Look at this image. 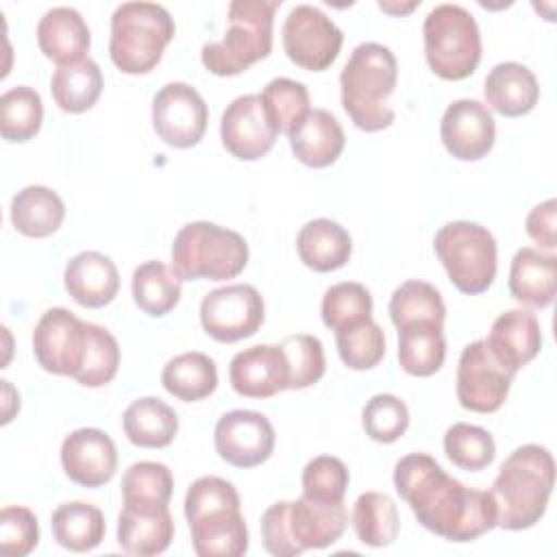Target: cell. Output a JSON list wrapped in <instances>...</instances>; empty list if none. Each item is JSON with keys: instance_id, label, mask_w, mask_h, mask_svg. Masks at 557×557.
Wrapping results in <instances>:
<instances>
[{"instance_id": "cell-16", "label": "cell", "mask_w": 557, "mask_h": 557, "mask_svg": "<svg viewBox=\"0 0 557 557\" xmlns=\"http://www.w3.org/2000/svg\"><path fill=\"white\" fill-rule=\"evenodd\" d=\"M272 422L252 409L226 411L213 431L215 453L235 468H255L274 453Z\"/></svg>"}, {"instance_id": "cell-17", "label": "cell", "mask_w": 557, "mask_h": 557, "mask_svg": "<svg viewBox=\"0 0 557 557\" xmlns=\"http://www.w3.org/2000/svg\"><path fill=\"white\" fill-rule=\"evenodd\" d=\"M278 137L261 94H244L226 104L220 120L222 146L242 161H257L268 154Z\"/></svg>"}, {"instance_id": "cell-24", "label": "cell", "mask_w": 557, "mask_h": 557, "mask_svg": "<svg viewBox=\"0 0 557 557\" xmlns=\"http://www.w3.org/2000/svg\"><path fill=\"white\" fill-rule=\"evenodd\" d=\"M37 44L41 52L59 67L87 59L91 46L89 26L72 7H52L37 24Z\"/></svg>"}, {"instance_id": "cell-47", "label": "cell", "mask_w": 557, "mask_h": 557, "mask_svg": "<svg viewBox=\"0 0 557 557\" xmlns=\"http://www.w3.org/2000/svg\"><path fill=\"white\" fill-rule=\"evenodd\" d=\"M348 481L350 474L342 459L318 455L302 470V496L324 503H342Z\"/></svg>"}, {"instance_id": "cell-39", "label": "cell", "mask_w": 557, "mask_h": 557, "mask_svg": "<svg viewBox=\"0 0 557 557\" xmlns=\"http://www.w3.org/2000/svg\"><path fill=\"white\" fill-rule=\"evenodd\" d=\"M320 313L331 331H342L372 318V296L366 285L344 281L324 292Z\"/></svg>"}, {"instance_id": "cell-1", "label": "cell", "mask_w": 557, "mask_h": 557, "mask_svg": "<svg viewBox=\"0 0 557 557\" xmlns=\"http://www.w3.org/2000/svg\"><path fill=\"white\" fill-rule=\"evenodd\" d=\"M394 487L416 520L444 540L472 542L496 527L490 492L466 487L426 453H409L398 459Z\"/></svg>"}, {"instance_id": "cell-25", "label": "cell", "mask_w": 557, "mask_h": 557, "mask_svg": "<svg viewBox=\"0 0 557 557\" xmlns=\"http://www.w3.org/2000/svg\"><path fill=\"white\" fill-rule=\"evenodd\" d=\"M483 96L492 111L505 117H520L537 104L540 85L527 65L503 61L487 72L483 81Z\"/></svg>"}, {"instance_id": "cell-26", "label": "cell", "mask_w": 557, "mask_h": 557, "mask_svg": "<svg viewBox=\"0 0 557 557\" xmlns=\"http://www.w3.org/2000/svg\"><path fill=\"white\" fill-rule=\"evenodd\" d=\"M557 289V257L531 246H522L509 268L511 296L531 309H544L553 302Z\"/></svg>"}, {"instance_id": "cell-6", "label": "cell", "mask_w": 557, "mask_h": 557, "mask_svg": "<svg viewBox=\"0 0 557 557\" xmlns=\"http://www.w3.org/2000/svg\"><path fill=\"white\" fill-rule=\"evenodd\" d=\"M281 0H233L222 41L205 44L202 65L215 76H237L272 52L274 13Z\"/></svg>"}, {"instance_id": "cell-34", "label": "cell", "mask_w": 557, "mask_h": 557, "mask_svg": "<svg viewBox=\"0 0 557 557\" xmlns=\"http://www.w3.org/2000/svg\"><path fill=\"white\" fill-rule=\"evenodd\" d=\"M181 276L163 261H144L135 268L131 278V292L135 305L152 315L161 318L172 311L181 300Z\"/></svg>"}, {"instance_id": "cell-32", "label": "cell", "mask_w": 557, "mask_h": 557, "mask_svg": "<svg viewBox=\"0 0 557 557\" xmlns=\"http://www.w3.org/2000/svg\"><path fill=\"white\" fill-rule=\"evenodd\" d=\"M50 527L57 544L72 553L94 550L107 531L102 511L83 500L59 505L50 516Z\"/></svg>"}, {"instance_id": "cell-22", "label": "cell", "mask_w": 557, "mask_h": 557, "mask_svg": "<svg viewBox=\"0 0 557 557\" xmlns=\"http://www.w3.org/2000/svg\"><path fill=\"white\" fill-rule=\"evenodd\" d=\"M63 283L67 294L87 309L109 305L120 289V272L115 263L96 250H83L65 263Z\"/></svg>"}, {"instance_id": "cell-3", "label": "cell", "mask_w": 557, "mask_h": 557, "mask_svg": "<svg viewBox=\"0 0 557 557\" xmlns=\"http://www.w3.org/2000/svg\"><path fill=\"white\" fill-rule=\"evenodd\" d=\"M235 485L222 476H200L185 494V518L198 557H242L248 550V529Z\"/></svg>"}, {"instance_id": "cell-14", "label": "cell", "mask_w": 557, "mask_h": 557, "mask_svg": "<svg viewBox=\"0 0 557 557\" xmlns=\"http://www.w3.org/2000/svg\"><path fill=\"white\" fill-rule=\"evenodd\" d=\"M89 342V322L76 318L65 307L41 313L33 331V352L37 363L52 374L76 376Z\"/></svg>"}, {"instance_id": "cell-50", "label": "cell", "mask_w": 557, "mask_h": 557, "mask_svg": "<svg viewBox=\"0 0 557 557\" xmlns=\"http://www.w3.org/2000/svg\"><path fill=\"white\" fill-rule=\"evenodd\" d=\"M420 2H411V4H407V7H394V4H387V2H379V7L383 9V11H389V13H407V11H411V9H416Z\"/></svg>"}, {"instance_id": "cell-36", "label": "cell", "mask_w": 557, "mask_h": 557, "mask_svg": "<svg viewBox=\"0 0 557 557\" xmlns=\"http://www.w3.org/2000/svg\"><path fill=\"white\" fill-rule=\"evenodd\" d=\"M357 540L372 548L389 546L400 531L396 503L381 492H363L352 507L350 516Z\"/></svg>"}, {"instance_id": "cell-20", "label": "cell", "mask_w": 557, "mask_h": 557, "mask_svg": "<svg viewBox=\"0 0 557 557\" xmlns=\"http://www.w3.org/2000/svg\"><path fill=\"white\" fill-rule=\"evenodd\" d=\"M231 387L246 398H270L287 389L289 372L281 346L257 344L239 350L228 366Z\"/></svg>"}, {"instance_id": "cell-30", "label": "cell", "mask_w": 557, "mask_h": 557, "mask_svg": "<svg viewBox=\"0 0 557 557\" xmlns=\"http://www.w3.org/2000/svg\"><path fill=\"white\" fill-rule=\"evenodd\" d=\"M65 218L61 196L44 185H28L11 200V222L26 237H48L59 231Z\"/></svg>"}, {"instance_id": "cell-49", "label": "cell", "mask_w": 557, "mask_h": 557, "mask_svg": "<svg viewBox=\"0 0 557 557\" xmlns=\"http://www.w3.org/2000/svg\"><path fill=\"white\" fill-rule=\"evenodd\" d=\"M555 218H557V202L555 198H548L540 205H535L527 215V233L529 237L546 250H553L555 244Z\"/></svg>"}, {"instance_id": "cell-10", "label": "cell", "mask_w": 557, "mask_h": 557, "mask_svg": "<svg viewBox=\"0 0 557 557\" xmlns=\"http://www.w3.org/2000/svg\"><path fill=\"white\" fill-rule=\"evenodd\" d=\"M433 246L461 294L476 296L490 289L496 278V239L485 226L470 220L448 222L435 233Z\"/></svg>"}, {"instance_id": "cell-44", "label": "cell", "mask_w": 557, "mask_h": 557, "mask_svg": "<svg viewBox=\"0 0 557 557\" xmlns=\"http://www.w3.org/2000/svg\"><path fill=\"white\" fill-rule=\"evenodd\" d=\"M117 368H120L117 339L104 326L89 322V342H87L85 359L74 381L85 387H102L113 381V376L117 374Z\"/></svg>"}, {"instance_id": "cell-11", "label": "cell", "mask_w": 557, "mask_h": 557, "mask_svg": "<svg viewBox=\"0 0 557 557\" xmlns=\"http://www.w3.org/2000/svg\"><path fill=\"white\" fill-rule=\"evenodd\" d=\"M265 318L263 298L248 283H233L205 294L200 302V324L209 337L233 344L255 335Z\"/></svg>"}, {"instance_id": "cell-21", "label": "cell", "mask_w": 557, "mask_h": 557, "mask_svg": "<svg viewBox=\"0 0 557 557\" xmlns=\"http://www.w3.org/2000/svg\"><path fill=\"white\" fill-rule=\"evenodd\" d=\"M174 540V520L168 505H128L117 518V544L122 550L150 557L168 550Z\"/></svg>"}, {"instance_id": "cell-28", "label": "cell", "mask_w": 557, "mask_h": 557, "mask_svg": "<svg viewBox=\"0 0 557 557\" xmlns=\"http://www.w3.org/2000/svg\"><path fill=\"white\" fill-rule=\"evenodd\" d=\"M296 250L307 268L315 272H333L348 263L352 239L342 224L329 218H315L298 231Z\"/></svg>"}, {"instance_id": "cell-5", "label": "cell", "mask_w": 557, "mask_h": 557, "mask_svg": "<svg viewBox=\"0 0 557 557\" xmlns=\"http://www.w3.org/2000/svg\"><path fill=\"white\" fill-rule=\"evenodd\" d=\"M348 524L342 503H324L300 496L278 500L261 516V540L270 555L296 557L309 548L335 544Z\"/></svg>"}, {"instance_id": "cell-43", "label": "cell", "mask_w": 557, "mask_h": 557, "mask_svg": "<svg viewBox=\"0 0 557 557\" xmlns=\"http://www.w3.org/2000/svg\"><path fill=\"white\" fill-rule=\"evenodd\" d=\"M335 344L339 359L350 370H370L385 355L383 329L372 318L355 326L335 331Z\"/></svg>"}, {"instance_id": "cell-45", "label": "cell", "mask_w": 557, "mask_h": 557, "mask_svg": "<svg viewBox=\"0 0 557 557\" xmlns=\"http://www.w3.org/2000/svg\"><path fill=\"white\" fill-rule=\"evenodd\" d=\"M278 346L283 348L287 359V372H289L287 389L311 387L324 376V370H326L324 348L315 335H307V333L289 335Z\"/></svg>"}, {"instance_id": "cell-18", "label": "cell", "mask_w": 557, "mask_h": 557, "mask_svg": "<svg viewBox=\"0 0 557 557\" xmlns=\"http://www.w3.org/2000/svg\"><path fill=\"white\" fill-rule=\"evenodd\" d=\"M440 137L455 159L479 161L494 148L496 124L487 104L459 98L446 107L440 122Z\"/></svg>"}, {"instance_id": "cell-40", "label": "cell", "mask_w": 557, "mask_h": 557, "mask_svg": "<svg viewBox=\"0 0 557 557\" xmlns=\"http://www.w3.org/2000/svg\"><path fill=\"white\" fill-rule=\"evenodd\" d=\"M444 453L461 470H483L496 457V444L487 429L457 422L444 433Z\"/></svg>"}, {"instance_id": "cell-19", "label": "cell", "mask_w": 557, "mask_h": 557, "mask_svg": "<svg viewBox=\"0 0 557 557\" xmlns=\"http://www.w3.org/2000/svg\"><path fill=\"white\" fill-rule=\"evenodd\" d=\"M61 466L70 481L83 487H100L117 470V448L102 429H76L61 444Z\"/></svg>"}, {"instance_id": "cell-42", "label": "cell", "mask_w": 557, "mask_h": 557, "mask_svg": "<svg viewBox=\"0 0 557 557\" xmlns=\"http://www.w3.org/2000/svg\"><path fill=\"white\" fill-rule=\"evenodd\" d=\"M174 476L165 463L137 461L122 476V498L128 505H168Z\"/></svg>"}, {"instance_id": "cell-48", "label": "cell", "mask_w": 557, "mask_h": 557, "mask_svg": "<svg viewBox=\"0 0 557 557\" xmlns=\"http://www.w3.org/2000/svg\"><path fill=\"white\" fill-rule=\"evenodd\" d=\"M39 544L37 516L28 507H4L0 511V548L7 555L24 557Z\"/></svg>"}, {"instance_id": "cell-2", "label": "cell", "mask_w": 557, "mask_h": 557, "mask_svg": "<svg viewBox=\"0 0 557 557\" xmlns=\"http://www.w3.org/2000/svg\"><path fill=\"white\" fill-rule=\"evenodd\" d=\"M555 483V461L546 446H518L498 468L490 496L496 507V527L507 531L531 529L546 513Z\"/></svg>"}, {"instance_id": "cell-9", "label": "cell", "mask_w": 557, "mask_h": 557, "mask_svg": "<svg viewBox=\"0 0 557 557\" xmlns=\"http://www.w3.org/2000/svg\"><path fill=\"white\" fill-rule=\"evenodd\" d=\"M424 57L444 81L468 78L481 61V33L474 15L461 4L444 2L424 17Z\"/></svg>"}, {"instance_id": "cell-8", "label": "cell", "mask_w": 557, "mask_h": 557, "mask_svg": "<svg viewBox=\"0 0 557 557\" xmlns=\"http://www.w3.org/2000/svg\"><path fill=\"white\" fill-rule=\"evenodd\" d=\"M170 259L183 281H228L246 268L248 244L237 231L200 220L176 233Z\"/></svg>"}, {"instance_id": "cell-35", "label": "cell", "mask_w": 557, "mask_h": 557, "mask_svg": "<svg viewBox=\"0 0 557 557\" xmlns=\"http://www.w3.org/2000/svg\"><path fill=\"white\" fill-rule=\"evenodd\" d=\"M50 91L59 109L65 113H83L91 109L102 94V72L89 57L74 65L57 67L50 78Z\"/></svg>"}, {"instance_id": "cell-41", "label": "cell", "mask_w": 557, "mask_h": 557, "mask_svg": "<svg viewBox=\"0 0 557 557\" xmlns=\"http://www.w3.org/2000/svg\"><path fill=\"white\" fill-rule=\"evenodd\" d=\"M263 107L278 133L289 135L311 111L309 91L302 83L292 78H272L261 91Z\"/></svg>"}, {"instance_id": "cell-33", "label": "cell", "mask_w": 557, "mask_h": 557, "mask_svg": "<svg viewBox=\"0 0 557 557\" xmlns=\"http://www.w3.org/2000/svg\"><path fill=\"white\" fill-rule=\"evenodd\" d=\"M444 324L416 322L398 329V363L411 376L435 374L446 359Z\"/></svg>"}, {"instance_id": "cell-46", "label": "cell", "mask_w": 557, "mask_h": 557, "mask_svg": "<svg viewBox=\"0 0 557 557\" xmlns=\"http://www.w3.org/2000/svg\"><path fill=\"white\" fill-rule=\"evenodd\" d=\"M363 431L379 444H392L405 435L409 426V409L394 394H374L361 411Z\"/></svg>"}, {"instance_id": "cell-27", "label": "cell", "mask_w": 557, "mask_h": 557, "mask_svg": "<svg viewBox=\"0 0 557 557\" xmlns=\"http://www.w3.org/2000/svg\"><path fill=\"white\" fill-rule=\"evenodd\" d=\"M287 137L294 157L309 168L335 163L346 144L342 124L326 109H311Z\"/></svg>"}, {"instance_id": "cell-23", "label": "cell", "mask_w": 557, "mask_h": 557, "mask_svg": "<svg viewBox=\"0 0 557 557\" xmlns=\"http://www.w3.org/2000/svg\"><path fill=\"white\" fill-rule=\"evenodd\" d=\"M490 350L494 357L509 368L511 372H518L524 368L542 348V331L535 313L527 309H509L500 313L490 329V335L485 337Z\"/></svg>"}, {"instance_id": "cell-37", "label": "cell", "mask_w": 557, "mask_h": 557, "mask_svg": "<svg viewBox=\"0 0 557 557\" xmlns=\"http://www.w3.org/2000/svg\"><path fill=\"white\" fill-rule=\"evenodd\" d=\"M389 318L396 329L416 322L444 324L446 307L435 285L426 281H405L389 298Z\"/></svg>"}, {"instance_id": "cell-4", "label": "cell", "mask_w": 557, "mask_h": 557, "mask_svg": "<svg viewBox=\"0 0 557 557\" xmlns=\"http://www.w3.org/2000/svg\"><path fill=\"white\" fill-rule=\"evenodd\" d=\"M398 63L394 52L376 41L359 44L339 74L342 107L352 124L366 133L383 131L394 122L389 98L396 89Z\"/></svg>"}, {"instance_id": "cell-15", "label": "cell", "mask_w": 557, "mask_h": 557, "mask_svg": "<svg viewBox=\"0 0 557 557\" xmlns=\"http://www.w3.org/2000/svg\"><path fill=\"white\" fill-rule=\"evenodd\" d=\"M207 120L202 96L187 83H168L152 98V128L168 146H196L207 131Z\"/></svg>"}, {"instance_id": "cell-12", "label": "cell", "mask_w": 557, "mask_h": 557, "mask_svg": "<svg viewBox=\"0 0 557 557\" xmlns=\"http://www.w3.org/2000/svg\"><path fill=\"white\" fill-rule=\"evenodd\" d=\"M342 44L339 26L313 4H296L283 22L285 54L302 70H326L337 59Z\"/></svg>"}, {"instance_id": "cell-7", "label": "cell", "mask_w": 557, "mask_h": 557, "mask_svg": "<svg viewBox=\"0 0 557 557\" xmlns=\"http://www.w3.org/2000/svg\"><path fill=\"white\" fill-rule=\"evenodd\" d=\"M170 11L157 2H122L111 15L109 57L124 74H148L174 37Z\"/></svg>"}, {"instance_id": "cell-38", "label": "cell", "mask_w": 557, "mask_h": 557, "mask_svg": "<svg viewBox=\"0 0 557 557\" xmlns=\"http://www.w3.org/2000/svg\"><path fill=\"white\" fill-rule=\"evenodd\" d=\"M44 120L41 96L28 87L17 85L2 94L0 98V133L7 141H28L33 139Z\"/></svg>"}, {"instance_id": "cell-29", "label": "cell", "mask_w": 557, "mask_h": 557, "mask_svg": "<svg viewBox=\"0 0 557 557\" xmlns=\"http://www.w3.org/2000/svg\"><path fill=\"white\" fill-rule=\"evenodd\" d=\"M124 435L139 448H165L178 433L176 411L154 396L133 400L122 416Z\"/></svg>"}, {"instance_id": "cell-31", "label": "cell", "mask_w": 557, "mask_h": 557, "mask_svg": "<svg viewBox=\"0 0 557 557\" xmlns=\"http://www.w3.org/2000/svg\"><path fill=\"white\" fill-rule=\"evenodd\" d=\"M161 383L174 398L183 403H196L215 392L218 368L215 361L205 352H181L163 366Z\"/></svg>"}, {"instance_id": "cell-13", "label": "cell", "mask_w": 557, "mask_h": 557, "mask_svg": "<svg viewBox=\"0 0 557 557\" xmlns=\"http://www.w3.org/2000/svg\"><path fill=\"white\" fill-rule=\"evenodd\" d=\"M516 372L505 368L485 339H476L461 350L457 363V400L474 413H494L507 400Z\"/></svg>"}]
</instances>
